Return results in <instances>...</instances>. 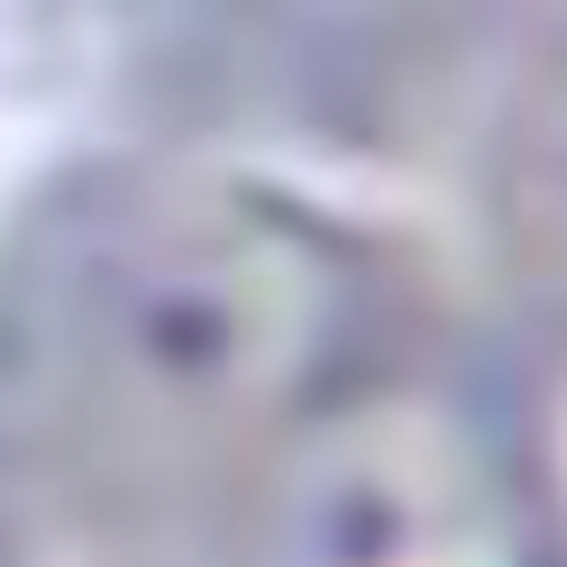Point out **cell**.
<instances>
[{
    "label": "cell",
    "mask_w": 567,
    "mask_h": 567,
    "mask_svg": "<svg viewBox=\"0 0 567 567\" xmlns=\"http://www.w3.org/2000/svg\"><path fill=\"white\" fill-rule=\"evenodd\" d=\"M513 202H522V229L540 247V266L567 284V55L549 64V83L530 92V111H522Z\"/></svg>",
    "instance_id": "obj_1"
}]
</instances>
